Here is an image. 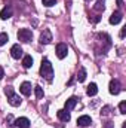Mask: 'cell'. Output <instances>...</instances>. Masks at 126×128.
Instances as JSON below:
<instances>
[{
    "instance_id": "obj_9",
    "label": "cell",
    "mask_w": 126,
    "mask_h": 128,
    "mask_svg": "<svg viewBox=\"0 0 126 128\" xmlns=\"http://www.w3.org/2000/svg\"><path fill=\"white\" fill-rule=\"evenodd\" d=\"M122 18H123L122 12H120V10H116V12H113L111 16H110V24H119V22L122 21Z\"/></svg>"
},
{
    "instance_id": "obj_2",
    "label": "cell",
    "mask_w": 126,
    "mask_h": 128,
    "mask_svg": "<svg viewBox=\"0 0 126 128\" xmlns=\"http://www.w3.org/2000/svg\"><path fill=\"white\" fill-rule=\"evenodd\" d=\"M16 36H18V40H21V42H24V43L30 42L33 39V33H31V30H28V28H21Z\"/></svg>"
},
{
    "instance_id": "obj_7",
    "label": "cell",
    "mask_w": 126,
    "mask_h": 128,
    "mask_svg": "<svg viewBox=\"0 0 126 128\" xmlns=\"http://www.w3.org/2000/svg\"><path fill=\"white\" fill-rule=\"evenodd\" d=\"M92 124V119H91V116H88V115H83V116H80L79 119H77V125L79 127H89Z\"/></svg>"
},
{
    "instance_id": "obj_14",
    "label": "cell",
    "mask_w": 126,
    "mask_h": 128,
    "mask_svg": "<svg viewBox=\"0 0 126 128\" xmlns=\"http://www.w3.org/2000/svg\"><path fill=\"white\" fill-rule=\"evenodd\" d=\"M77 104V98L76 97H70L67 101H65V110H71V109H74V106Z\"/></svg>"
},
{
    "instance_id": "obj_3",
    "label": "cell",
    "mask_w": 126,
    "mask_h": 128,
    "mask_svg": "<svg viewBox=\"0 0 126 128\" xmlns=\"http://www.w3.org/2000/svg\"><path fill=\"white\" fill-rule=\"evenodd\" d=\"M67 54H68V46L65 45V43H58L57 45V55H58V58H65L67 57Z\"/></svg>"
},
{
    "instance_id": "obj_16",
    "label": "cell",
    "mask_w": 126,
    "mask_h": 128,
    "mask_svg": "<svg viewBox=\"0 0 126 128\" xmlns=\"http://www.w3.org/2000/svg\"><path fill=\"white\" fill-rule=\"evenodd\" d=\"M22 66H24V68H30L33 66V58L31 55H25L24 58H22Z\"/></svg>"
},
{
    "instance_id": "obj_8",
    "label": "cell",
    "mask_w": 126,
    "mask_h": 128,
    "mask_svg": "<svg viewBox=\"0 0 126 128\" xmlns=\"http://www.w3.org/2000/svg\"><path fill=\"white\" fill-rule=\"evenodd\" d=\"M57 116H58V119H60V121H63V122H68V121L71 119L70 112H68V110H65V109L58 110V112H57Z\"/></svg>"
},
{
    "instance_id": "obj_4",
    "label": "cell",
    "mask_w": 126,
    "mask_h": 128,
    "mask_svg": "<svg viewBox=\"0 0 126 128\" xmlns=\"http://www.w3.org/2000/svg\"><path fill=\"white\" fill-rule=\"evenodd\" d=\"M51 42H52V33L46 28V30H43V33L40 34V43L42 45H48Z\"/></svg>"
},
{
    "instance_id": "obj_13",
    "label": "cell",
    "mask_w": 126,
    "mask_h": 128,
    "mask_svg": "<svg viewBox=\"0 0 126 128\" xmlns=\"http://www.w3.org/2000/svg\"><path fill=\"white\" fill-rule=\"evenodd\" d=\"M10 16H12V8H10V6L3 8L1 12H0V18H1V20H9Z\"/></svg>"
},
{
    "instance_id": "obj_19",
    "label": "cell",
    "mask_w": 126,
    "mask_h": 128,
    "mask_svg": "<svg viewBox=\"0 0 126 128\" xmlns=\"http://www.w3.org/2000/svg\"><path fill=\"white\" fill-rule=\"evenodd\" d=\"M7 40H9V36H7L6 33H0V46H1V45H4Z\"/></svg>"
},
{
    "instance_id": "obj_10",
    "label": "cell",
    "mask_w": 126,
    "mask_h": 128,
    "mask_svg": "<svg viewBox=\"0 0 126 128\" xmlns=\"http://www.w3.org/2000/svg\"><path fill=\"white\" fill-rule=\"evenodd\" d=\"M19 91H21V94H24V96L28 97L31 94V84H30V82H22L21 86H19Z\"/></svg>"
},
{
    "instance_id": "obj_15",
    "label": "cell",
    "mask_w": 126,
    "mask_h": 128,
    "mask_svg": "<svg viewBox=\"0 0 126 128\" xmlns=\"http://www.w3.org/2000/svg\"><path fill=\"white\" fill-rule=\"evenodd\" d=\"M88 96L89 97H94V96H96V92H98V86H96V84H91L89 86H88Z\"/></svg>"
},
{
    "instance_id": "obj_24",
    "label": "cell",
    "mask_w": 126,
    "mask_h": 128,
    "mask_svg": "<svg viewBox=\"0 0 126 128\" xmlns=\"http://www.w3.org/2000/svg\"><path fill=\"white\" fill-rule=\"evenodd\" d=\"M3 76H4V70L3 67H0V79H3Z\"/></svg>"
},
{
    "instance_id": "obj_23",
    "label": "cell",
    "mask_w": 126,
    "mask_h": 128,
    "mask_svg": "<svg viewBox=\"0 0 126 128\" xmlns=\"http://www.w3.org/2000/svg\"><path fill=\"white\" fill-rule=\"evenodd\" d=\"M110 109H111L110 106H105V107L102 109V112H101V115H104V116H105V115H108V113H110Z\"/></svg>"
},
{
    "instance_id": "obj_12",
    "label": "cell",
    "mask_w": 126,
    "mask_h": 128,
    "mask_svg": "<svg viewBox=\"0 0 126 128\" xmlns=\"http://www.w3.org/2000/svg\"><path fill=\"white\" fill-rule=\"evenodd\" d=\"M15 127L18 128H28L30 127V121L27 118H18L15 119Z\"/></svg>"
},
{
    "instance_id": "obj_5",
    "label": "cell",
    "mask_w": 126,
    "mask_h": 128,
    "mask_svg": "<svg viewBox=\"0 0 126 128\" xmlns=\"http://www.w3.org/2000/svg\"><path fill=\"white\" fill-rule=\"evenodd\" d=\"M10 55H12V58L19 60V58L22 57V48H21L19 45H13V46L10 48Z\"/></svg>"
},
{
    "instance_id": "obj_22",
    "label": "cell",
    "mask_w": 126,
    "mask_h": 128,
    "mask_svg": "<svg viewBox=\"0 0 126 128\" xmlns=\"http://www.w3.org/2000/svg\"><path fill=\"white\" fill-rule=\"evenodd\" d=\"M119 109H120V113H123V115H125V113H126V103H125V101H122V103L119 104Z\"/></svg>"
},
{
    "instance_id": "obj_26",
    "label": "cell",
    "mask_w": 126,
    "mask_h": 128,
    "mask_svg": "<svg viewBox=\"0 0 126 128\" xmlns=\"http://www.w3.org/2000/svg\"><path fill=\"white\" fill-rule=\"evenodd\" d=\"M122 128H126V122H125V124H123V127H122Z\"/></svg>"
},
{
    "instance_id": "obj_21",
    "label": "cell",
    "mask_w": 126,
    "mask_h": 128,
    "mask_svg": "<svg viewBox=\"0 0 126 128\" xmlns=\"http://www.w3.org/2000/svg\"><path fill=\"white\" fill-rule=\"evenodd\" d=\"M43 4H45V6H48V8H51V6L57 4V0H43Z\"/></svg>"
},
{
    "instance_id": "obj_25",
    "label": "cell",
    "mask_w": 126,
    "mask_h": 128,
    "mask_svg": "<svg viewBox=\"0 0 126 128\" xmlns=\"http://www.w3.org/2000/svg\"><path fill=\"white\" fill-rule=\"evenodd\" d=\"M125 34H126V27L125 28H122V32H120V37H125Z\"/></svg>"
},
{
    "instance_id": "obj_1",
    "label": "cell",
    "mask_w": 126,
    "mask_h": 128,
    "mask_svg": "<svg viewBox=\"0 0 126 128\" xmlns=\"http://www.w3.org/2000/svg\"><path fill=\"white\" fill-rule=\"evenodd\" d=\"M40 74H42V78H45V79L49 80V82L54 79V67H52V64H51V61H49L48 58H43V60H42Z\"/></svg>"
},
{
    "instance_id": "obj_18",
    "label": "cell",
    "mask_w": 126,
    "mask_h": 128,
    "mask_svg": "<svg viewBox=\"0 0 126 128\" xmlns=\"http://www.w3.org/2000/svg\"><path fill=\"white\" fill-rule=\"evenodd\" d=\"M34 92H36V97H37V98H39V100H40V98H42V97H43V88H42V86H39V85H37V86H36V88H34Z\"/></svg>"
},
{
    "instance_id": "obj_17",
    "label": "cell",
    "mask_w": 126,
    "mask_h": 128,
    "mask_svg": "<svg viewBox=\"0 0 126 128\" xmlns=\"http://www.w3.org/2000/svg\"><path fill=\"white\" fill-rule=\"evenodd\" d=\"M77 79H79V82H85V79H86V70L82 67L80 68V72H79V74H77Z\"/></svg>"
},
{
    "instance_id": "obj_20",
    "label": "cell",
    "mask_w": 126,
    "mask_h": 128,
    "mask_svg": "<svg viewBox=\"0 0 126 128\" xmlns=\"http://www.w3.org/2000/svg\"><path fill=\"white\" fill-rule=\"evenodd\" d=\"M104 8H105V6H104V0H98L96 4H95V9H96V10H104Z\"/></svg>"
},
{
    "instance_id": "obj_11",
    "label": "cell",
    "mask_w": 126,
    "mask_h": 128,
    "mask_svg": "<svg viewBox=\"0 0 126 128\" xmlns=\"http://www.w3.org/2000/svg\"><path fill=\"white\" fill-rule=\"evenodd\" d=\"M7 101H9V104H10V106L16 107V106H19V104H21V97L16 96V94H10V96H7Z\"/></svg>"
},
{
    "instance_id": "obj_6",
    "label": "cell",
    "mask_w": 126,
    "mask_h": 128,
    "mask_svg": "<svg viewBox=\"0 0 126 128\" xmlns=\"http://www.w3.org/2000/svg\"><path fill=\"white\" fill-rule=\"evenodd\" d=\"M110 92H111L113 96H117V94L120 92V84H119L117 79H113V80L110 82Z\"/></svg>"
}]
</instances>
